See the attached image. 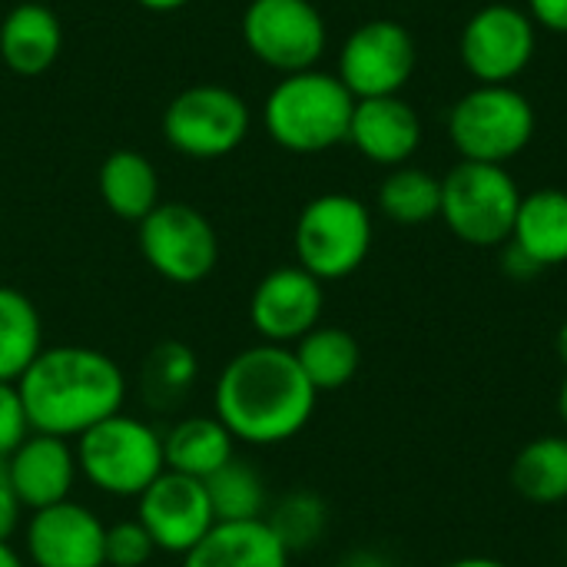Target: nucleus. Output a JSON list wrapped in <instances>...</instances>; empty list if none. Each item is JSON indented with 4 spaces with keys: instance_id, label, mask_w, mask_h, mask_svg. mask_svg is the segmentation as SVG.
I'll return each mask as SVG.
<instances>
[{
    "instance_id": "nucleus-1",
    "label": "nucleus",
    "mask_w": 567,
    "mask_h": 567,
    "mask_svg": "<svg viewBox=\"0 0 567 567\" xmlns=\"http://www.w3.org/2000/svg\"><path fill=\"white\" fill-rule=\"evenodd\" d=\"M213 399L236 442L282 445L309 425L319 392L289 346L259 342L223 365Z\"/></svg>"
},
{
    "instance_id": "nucleus-2",
    "label": "nucleus",
    "mask_w": 567,
    "mask_h": 567,
    "mask_svg": "<svg viewBox=\"0 0 567 567\" xmlns=\"http://www.w3.org/2000/svg\"><path fill=\"white\" fill-rule=\"evenodd\" d=\"M30 432L80 439L103 419L123 412L126 375L100 349L53 346L43 349L17 382Z\"/></svg>"
},
{
    "instance_id": "nucleus-3",
    "label": "nucleus",
    "mask_w": 567,
    "mask_h": 567,
    "mask_svg": "<svg viewBox=\"0 0 567 567\" xmlns=\"http://www.w3.org/2000/svg\"><path fill=\"white\" fill-rule=\"evenodd\" d=\"M355 96L322 70L286 73L266 100V130L289 153H322L349 140Z\"/></svg>"
},
{
    "instance_id": "nucleus-4",
    "label": "nucleus",
    "mask_w": 567,
    "mask_h": 567,
    "mask_svg": "<svg viewBox=\"0 0 567 567\" xmlns=\"http://www.w3.org/2000/svg\"><path fill=\"white\" fill-rule=\"evenodd\" d=\"M80 475L110 498H140L163 472V435L126 412H116L76 439Z\"/></svg>"
},
{
    "instance_id": "nucleus-5",
    "label": "nucleus",
    "mask_w": 567,
    "mask_h": 567,
    "mask_svg": "<svg viewBox=\"0 0 567 567\" xmlns=\"http://www.w3.org/2000/svg\"><path fill=\"white\" fill-rule=\"evenodd\" d=\"M296 256L319 282L352 276L372 249V216L349 193H326L302 206L296 219Z\"/></svg>"
},
{
    "instance_id": "nucleus-6",
    "label": "nucleus",
    "mask_w": 567,
    "mask_h": 567,
    "mask_svg": "<svg viewBox=\"0 0 567 567\" xmlns=\"http://www.w3.org/2000/svg\"><path fill=\"white\" fill-rule=\"evenodd\" d=\"M449 136L462 159L505 166L535 136V110L512 83L475 86L449 113Z\"/></svg>"
},
{
    "instance_id": "nucleus-7",
    "label": "nucleus",
    "mask_w": 567,
    "mask_h": 567,
    "mask_svg": "<svg viewBox=\"0 0 567 567\" xmlns=\"http://www.w3.org/2000/svg\"><path fill=\"white\" fill-rule=\"evenodd\" d=\"M518 206L522 193L505 166L462 159L442 179V219L468 246H505Z\"/></svg>"
},
{
    "instance_id": "nucleus-8",
    "label": "nucleus",
    "mask_w": 567,
    "mask_h": 567,
    "mask_svg": "<svg viewBox=\"0 0 567 567\" xmlns=\"http://www.w3.org/2000/svg\"><path fill=\"white\" fill-rule=\"evenodd\" d=\"M163 133L166 143L189 159H219L246 140L249 106L226 86L199 83L169 100Z\"/></svg>"
},
{
    "instance_id": "nucleus-9",
    "label": "nucleus",
    "mask_w": 567,
    "mask_h": 567,
    "mask_svg": "<svg viewBox=\"0 0 567 567\" xmlns=\"http://www.w3.org/2000/svg\"><path fill=\"white\" fill-rule=\"evenodd\" d=\"M140 249L153 272L176 286H196L219 262V236L213 223L186 203H159L140 223Z\"/></svg>"
},
{
    "instance_id": "nucleus-10",
    "label": "nucleus",
    "mask_w": 567,
    "mask_h": 567,
    "mask_svg": "<svg viewBox=\"0 0 567 567\" xmlns=\"http://www.w3.org/2000/svg\"><path fill=\"white\" fill-rule=\"evenodd\" d=\"M243 40L266 66L302 73L326 50V20L309 0H252L243 13Z\"/></svg>"
},
{
    "instance_id": "nucleus-11",
    "label": "nucleus",
    "mask_w": 567,
    "mask_h": 567,
    "mask_svg": "<svg viewBox=\"0 0 567 567\" xmlns=\"http://www.w3.org/2000/svg\"><path fill=\"white\" fill-rule=\"evenodd\" d=\"M415 73V40L395 20H369L349 33L339 53V80L355 100L399 96Z\"/></svg>"
},
{
    "instance_id": "nucleus-12",
    "label": "nucleus",
    "mask_w": 567,
    "mask_h": 567,
    "mask_svg": "<svg viewBox=\"0 0 567 567\" xmlns=\"http://www.w3.org/2000/svg\"><path fill=\"white\" fill-rule=\"evenodd\" d=\"M535 20L512 3L482 7L462 30V63L478 83H512L535 56Z\"/></svg>"
},
{
    "instance_id": "nucleus-13",
    "label": "nucleus",
    "mask_w": 567,
    "mask_h": 567,
    "mask_svg": "<svg viewBox=\"0 0 567 567\" xmlns=\"http://www.w3.org/2000/svg\"><path fill=\"white\" fill-rule=\"evenodd\" d=\"M136 502H140V515H136L140 525L150 532L156 551L166 555L193 551L216 525L206 485L199 478L169 468Z\"/></svg>"
},
{
    "instance_id": "nucleus-14",
    "label": "nucleus",
    "mask_w": 567,
    "mask_h": 567,
    "mask_svg": "<svg viewBox=\"0 0 567 567\" xmlns=\"http://www.w3.org/2000/svg\"><path fill=\"white\" fill-rule=\"evenodd\" d=\"M322 282L302 266H279L259 279L249 299V322L262 342L289 346L309 336L322 319Z\"/></svg>"
},
{
    "instance_id": "nucleus-15",
    "label": "nucleus",
    "mask_w": 567,
    "mask_h": 567,
    "mask_svg": "<svg viewBox=\"0 0 567 567\" xmlns=\"http://www.w3.org/2000/svg\"><path fill=\"white\" fill-rule=\"evenodd\" d=\"M106 525L76 502L40 508L27 522V558L33 567H103Z\"/></svg>"
},
{
    "instance_id": "nucleus-16",
    "label": "nucleus",
    "mask_w": 567,
    "mask_h": 567,
    "mask_svg": "<svg viewBox=\"0 0 567 567\" xmlns=\"http://www.w3.org/2000/svg\"><path fill=\"white\" fill-rule=\"evenodd\" d=\"M10 485L23 508L40 512L70 498L76 485V452L66 439L30 432L10 455H7Z\"/></svg>"
},
{
    "instance_id": "nucleus-17",
    "label": "nucleus",
    "mask_w": 567,
    "mask_h": 567,
    "mask_svg": "<svg viewBox=\"0 0 567 567\" xmlns=\"http://www.w3.org/2000/svg\"><path fill=\"white\" fill-rule=\"evenodd\" d=\"M349 143L379 166H405L422 143V120L402 96L355 100Z\"/></svg>"
},
{
    "instance_id": "nucleus-18",
    "label": "nucleus",
    "mask_w": 567,
    "mask_h": 567,
    "mask_svg": "<svg viewBox=\"0 0 567 567\" xmlns=\"http://www.w3.org/2000/svg\"><path fill=\"white\" fill-rule=\"evenodd\" d=\"M289 551L259 522H216L209 535L183 555V567H289Z\"/></svg>"
},
{
    "instance_id": "nucleus-19",
    "label": "nucleus",
    "mask_w": 567,
    "mask_h": 567,
    "mask_svg": "<svg viewBox=\"0 0 567 567\" xmlns=\"http://www.w3.org/2000/svg\"><path fill=\"white\" fill-rule=\"evenodd\" d=\"M60 20L43 3H17L0 23V60L17 76H40L60 56Z\"/></svg>"
},
{
    "instance_id": "nucleus-20",
    "label": "nucleus",
    "mask_w": 567,
    "mask_h": 567,
    "mask_svg": "<svg viewBox=\"0 0 567 567\" xmlns=\"http://www.w3.org/2000/svg\"><path fill=\"white\" fill-rule=\"evenodd\" d=\"M163 458L169 472L206 482L236 458V439L216 415H186L163 435Z\"/></svg>"
},
{
    "instance_id": "nucleus-21",
    "label": "nucleus",
    "mask_w": 567,
    "mask_h": 567,
    "mask_svg": "<svg viewBox=\"0 0 567 567\" xmlns=\"http://www.w3.org/2000/svg\"><path fill=\"white\" fill-rule=\"evenodd\" d=\"M100 196L106 209L126 223H143L159 206L156 166L136 150H116L100 166Z\"/></svg>"
},
{
    "instance_id": "nucleus-22",
    "label": "nucleus",
    "mask_w": 567,
    "mask_h": 567,
    "mask_svg": "<svg viewBox=\"0 0 567 567\" xmlns=\"http://www.w3.org/2000/svg\"><path fill=\"white\" fill-rule=\"evenodd\" d=\"M512 243L522 246L542 269L567 262V193L535 189L522 196Z\"/></svg>"
},
{
    "instance_id": "nucleus-23",
    "label": "nucleus",
    "mask_w": 567,
    "mask_h": 567,
    "mask_svg": "<svg viewBox=\"0 0 567 567\" xmlns=\"http://www.w3.org/2000/svg\"><path fill=\"white\" fill-rule=\"evenodd\" d=\"M292 352L319 395L346 389L362 365V349L355 336L339 326H316L309 336L296 342Z\"/></svg>"
},
{
    "instance_id": "nucleus-24",
    "label": "nucleus",
    "mask_w": 567,
    "mask_h": 567,
    "mask_svg": "<svg viewBox=\"0 0 567 567\" xmlns=\"http://www.w3.org/2000/svg\"><path fill=\"white\" fill-rule=\"evenodd\" d=\"M40 352L43 322L33 299L13 286H0V382H20Z\"/></svg>"
},
{
    "instance_id": "nucleus-25",
    "label": "nucleus",
    "mask_w": 567,
    "mask_h": 567,
    "mask_svg": "<svg viewBox=\"0 0 567 567\" xmlns=\"http://www.w3.org/2000/svg\"><path fill=\"white\" fill-rule=\"evenodd\" d=\"M199 379V359L186 342L166 339L150 349L140 372V395L153 412H173L193 392Z\"/></svg>"
},
{
    "instance_id": "nucleus-26",
    "label": "nucleus",
    "mask_w": 567,
    "mask_h": 567,
    "mask_svg": "<svg viewBox=\"0 0 567 567\" xmlns=\"http://www.w3.org/2000/svg\"><path fill=\"white\" fill-rule=\"evenodd\" d=\"M512 485L522 498L535 505L567 502V439L542 435L528 442L512 465Z\"/></svg>"
},
{
    "instance_id": "nucleus-27",
    "label": "nucleus",
    "mask_w": 567,
    "mask_h": 567,
    "mask_svg": "<svg viewBox=\"0 0 567 567\" xmlns=\"http://www.w3.org/2000/svg\"><path fill=\"white\" fill-rule=\"evenodd\" d=\"M206 495L216 522H259L269 508L266 478L243 458H229L206 482Z\"/></svg>"
},
{
    "instance_id": "nucleus-28",
    "label": "nucleus",
    "mask_w": 567,
    "mask_h": 567,
    "mask_svg": "<svg viewBox=\"0 0 567 567\" xmlns=\"http://www.w3.org/2000/svg\"><path fill=\"white\" fill-rule=\"evenodd\" d=\"M379 209L399 226H422L442 216V179L419 166H395L379 186Z\"/></svg>"
},
{
    "instance_id": "nucleus-29",
    "label": "nucleus",
    "mask_w": 567,
    "mask_h": 567,
    "mask_svg": "<svg viewBox=\"0 0 567 567\" xmlns=\"http://www.w3.org/2000/svg\"><path fill=\"white\" fill-rule=\"evenodd\" d=\"M266 525L276 532V538L282 542V548L289 555H299V551H309L319 545V538L326 535V525H329V512L319 495L292 492L266 515Z\"/></svg>"
},
{
    "instance_id": "nucleus-30",
    "label": "nucleus",
    "mask_w": 567,
    "mask_h": 567,
    "mask_svg": "<svg viewBox=\"0 0 567 567\" xmlns=\"http://www.w3.org/2000/svg\"><path fill=\"white\" fill-rule=\"evenodd\" d=\"M156 555V545L150 532L136 522H116L106 528V548H103V567H146Z\"/></svg>"
},
{
    "instance_id": "nucleus-31",
    "label": "nucleus",
    "mask_w": 567,
    "mask_h": 567,
    "mask_svg": "<svg viewBox=\"0 0 567 567\" xmlns=\"http://www.w3.org/2000/svg\"><path fill=\"white\" fill-rule=\"evenodd\" d=\"M30 435V422L17 382H0V458H7Z\"/></svg>"
},
{
    "instance_id": "nucleus-32",
    "label": "nucleus",
    "mask_w": 567,
    "mask_h": 567,
    "mask_svg": "<svg viewBox=\"0 0 567 567\" xmlns=\"http://www.w3.org/2000/svg\"><path fill=\"white\" fill-rule=\"evenodd\" d=\"M20 515L23 505L10 485V472H7V458H0V542H10L13 532L20 528Z\"/></svg>"
},
{
    "instance_id": "nucleus-33",
    "label": "nucleus",
    "mask_w": 567,
    "mask_h": 567,
    "mask_svg": "<svg viewBox=\"0 0 567 567\" xmlns=\"http://www.w3.org/2000/svg\"><path fill=\"white\" fill-rule=\"evenodd\" d=\"M528 17L535 20V27L567 33V0H528Z\"/></svg>"
},
{
    "instance_id": "nucleus-34",
    "label": "nucleus",
    "mask_w": 567,
    "mask_h": 567,
    "mask_svg": "<svg viewBox=\"0 0 567 567\" xmlns=\"http://www.w3.org/2000/svg\"><path fill=\"white\" fill-rule=\"evenodd\" d=\"M502 269H505V276H512V279H518V282H528V279H535L538 272H545L522 246H515L512 239L505 243V252H502Z\"/></svg>"
},
{
    "instance_id": "nucleus-35",
    "label": "nucleus",
    "mask_w": 567,
    "mask_h": 567,
    "mask_svg": "<svg viewBox=\"0 0 567 567\" xmlns=\"http://www.w3.org/2000/svg\"><path fill=\"white\" fill-rule=\"evenodd\" d=\"M140 7H146V10H156V13H169V10H179V7H186L189 0H136Z\"/></svg>"
},
{
    "instance_id": "nucleus-36",
    "label": "nucleus",
    "mask_w": 567,
    "mask_h": 567,
    "mask_svg": "<svg viewBox=\"0 0 567 567\" xmlns=\"http://www.w3.org/2000/svg\"><path fill=\"white\" fill-rule=\"evenodd\" d=\"M445 567H508L505 561H495V558H485V555H472V558H458Z\"/></svg>"
},
{
    "instance_id": "nucleus-37",
    "label": "nucleus",
    "mask_w": 567,
    "mask_h": 567,
    "mask_svg": "<svg viewBox=\"0 0 567 567\" xmlns=\"http://www.w3.org/2000/svg\"><path fill=\"white\" fill-rule=\"evenodd\" d=\"M342 567H389L379 555H352L349 561H342Z\"/></svg>"
},
{
    "instance_id": "nucleus-38",
    "label": "nucleus",
    "mask_w": 567,
    "mask_h": 567,
    "mask_svg": "<svg viewBox=\"0 0 567 567\" xmlns=\"http://www.w3.org/2000/svg\"><path fill=\"white\" fill-rule=\"evenodd\" d=\"M0 567H27L23 558L10 548V542H0Z\"/></svg>"
},
{
    "instance_id": "nucleus-39",
    "label": "nucleus",
    "mask_w": 567,
    "mask_h": 567,
    "mask_svg": "<svg viewBox=\"0 0 567 567\" xmlns=\"http://www.w3.org/2000/svg\"><path fill=\"white\" fill-rule=\"evenodd\" d=\"M555 349H558V359L567 365V322L558 329V339H555Z\"/></svg>"
},
{
    "instance_id": "nucleus-40",
    "label": "nucleus",
    "mask_w": 567,
    "mask_h": 567,
    "mask_svg": "<svg viewBox=\"0 0 567 567\" xmlns=\"http://www.w3.org/2000/svg\"><path fill=\"white\" fill-rule=\"evenodd\" d=\"M558 415H561V422L567 425V379L561 382V392H558Z\"/></svg>"
}]
</instances>
